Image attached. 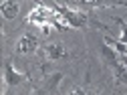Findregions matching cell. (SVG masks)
Segmentation results:
<instances>
[{
    "label": "cell",
    "instance_id": "obj_5",
    "mask_svg": "<svg viewBox=\"0 0 127 95\" xmlns=\"http://www.w3.org/2000/svg\"><path fill=\"white\" fill-rule=\"evenodd\" d=\"M67 55V49H65V45L63 43H53V45H46V49H44V57L49 59V61H59Z\"/></svg>",
    "mask_w": 127,
    "mask_h": 95
},
{
    "label": "cell",
    "instance_id": "obj_1",
    "mask_svg": "<svg viewBox=\"0 0 127 95\" xmlns=\"http://www.w3.org/2000/svg\"><path fill=\"white\" fill-rule=\"evenodd\" d=\"M53 16H55L53 6L36 4L32 10H30V14H28V22L40 26V28H42V33H49V26H53Z\"/></svg>",
    "mask_w": 127,
    "mask_h": 95
},
{
    "label": "cell",
    "instance_id": "obj_4",
    "mask_svg": "<svg viewBox=\"0 0 127 95\" xmlns=\"http://www.w3.org/2000/svg\"><path fill=\"white\" fill-rule=\"evenodd\" d=\"M22 81H24V75L14 69V65L10 61H6L4 63V83L8 87H14V85H20Z\"/></svg>",
    "mask_w": 127,
    "mask_h": 95
},
{
    "label": "cell",
    "instance_id": "obj_2",
    "mask_svg": "<svg viewBox=\"0 0 127 95\" xmlns=\"http://www.w3.org/2000/svg\"><path fill=\"white\" fill-rule=\"evenodd\" d=\"M53 6H55V10H57V12H61V14H63V18L69 22V26L83 28V26L87 24V16H85V14L75 12V10H71L69 6H57V4H53Z\"/></svg>",
    "mask_w": 127,
    "mask_h": 95
},
{
    "label": "cell",
    "instance_id": "obj_8",
    "mask_svg": "<svg viewBox=\"0 0 127 95\" xmlns=\"http://www.w3.org/2000/svg\"><path fill=\"white\" fill-rule=\"evenodd\" d=\"M119 43H123V45H127V26L121 30V37H119Z\"/></svg>",
    "mask_w": 127,
    "mask_h": 95
},
{
    "label": "cell",
    "instance_id": "obj_6",
    "mask_svg": "<svg viewBox=\"0 0 127 95\" xmlns=\"http://www.w3.org/2000/svg\"><path fill=\"white\" fill-rule=\"evenodd\" d=\"M0 12H2L4 18H16V14H18V4L12 2V0H4V2L0 4Z\"/></svg>",
    "mask_w": 127,
    "mask_h": 95
},
{
    "label": "cell",
    "instance_id": "obj_7",
    "mask_svg": "<svg viewBox=\"0 0 127 95\" xmlns=\"http://www.w3.org/2000/svg\"><path fill=\"white\" fill-rule=\"evenodd\" d=\"M71 95H93V93H91V91H87V89L77 87V89H73V91H71Z\"/></svg>",
    "mask_w": 127,
    "mask_h": 95
},
{
    "label": "cell",
    "instance_id": "obj_3",
    "mask_svg": "<svg viewBox=\"0 0 127 95\" xmlns=\"http://www.w3.org/2000/svg\"><path fill=\"white\" fill-rule=\"evenodd\" d=\"M18 53H22V55H30V53H34L36 49H38V39L34 37V35H30V33H26V35H22L20 39H18Z\"/></svg>",
    "mask_w": 127,
    "mask_h": 95
},
{
    "label": "cell",
    "instance_id": "obj_9",
    "mask_svg": "<svg viewBox=\"0 0 127 95\" xmlns=\"http://www.w3.org/2000/svg\"><path fill=\"white\" fill-rule=\"evenodd\" d=\"M123 65H125V67H127V57H123Z\"/></svg>",
    "mask_w": 127,
    "mask_h": 95
}]
</instances>
